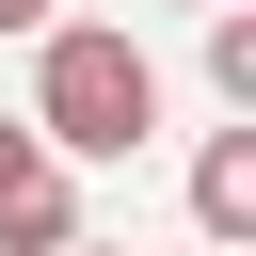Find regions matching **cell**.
<instances>
[{
    "label": "cell",
    "mask_w": 256,
    "mask_h": 256,
    "mask_svg": "<svg viewBox=\"0 0 256 256\" xmlns=\"http://www.w3.org/2000/svg\"><path fill=\"white\" fill-rule=\"evenodd\" d=\"M64 176L80 160H128L144 128H160V64H144V32L128 16H48L32 32V112H16Z\"/></svg>",
    "instance_id": "cell-1"
},
{
    "label": "cell",
    "mask_w": 256,
    "mask_h": 256,
    "mask_svg": "<svg viewBox=\"0 0 256 256\" xmlns=\"http://www.w3.org/2000/svg\"><path fill=\"white\" fill-rule=\"evenodd\" d=\"M192 224H208V256H256V128L192 144Z\"/></svg>",
    "instance_id": "cell-2"
},
{
    "label": "cell",
    "mask_w": 256,
    "mask_h": 256,
    "mask_svg": "<svg viewBox=\"0 0 256 256\" xmlns=\"http://www.w3.org/2000/svg\"><path fill=\"white\" fill-rule=\"evenodd\" d=\"M208 96H224V112H256V16H240V0L208 16Z\"/></svg>",
    "instance_id": "cell-3"
},
{
    "label": "cell",
    "mask_w": 256,
    "mask_h": 256,
    "mask_svg": "<svg viewBox=\"0 0 256 256\" xmlns=\"http://www.w3.org/2000/svg\"><path fill=\"white\" fill-rule=\"evenodd\" d=\"M48 176H64V160H48L32 128H0V208H16V192H48Z\"/></svg>",
    "instance_id": "cell-4"
},
{
    "label": "cell",
    "mask_w": 256,
    "mask_h": 256,
    "mask_svg": "<svg viewBox=\"0 0 256 256\" xmlns=\"http://www.w3.org/2000/svg\"><path fill=\"white\" fill-rule=\"evenodd\" d=\"M0 32H48V0H0Z\"/></svg>",
    "instance_id": "cell-5"
},
{
    "label": "cell",
    "mask_w": 256,
    "mask_h": 256,
    "mask_svg": "<svg viewBox=\"0 0 256 256\" xmlns=\"http://www.w3.org/2000/svg\"><path fill=\"white\" fill-rule=\"evenodd\" d=\"M64 256H112V240H64Z\"/></svg>",
    "instance_id": "cell-6"
},
{
    "label": "cell",
    "mask_w": 256,
    "mask_h": 256,
    "mask_svg": "<svg viewBox=\"0 0 256 256\" xmlns=\"http://www.w3.org/2000/svg\"><path fill=\"white\" fill-rule=\"evenodd\" d=\"M192 16H224V0H192Z\"/></svg>",
    "instance_id": "cell-7"
}]
</instances>
